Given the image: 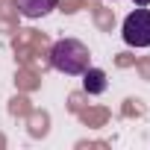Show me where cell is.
I'll return each mask as SVG.
<instances>
[{
	"label": "cell",
	"mask_w": 150,
	"mask_h": 150,
	"mask_svg": "<svg viewBox=\"0 0 150 150\" xmlns=\"http://www.w3.org/2000/svg\"><path fill=\"white\" fill-rule=\"evenodd\" d=\"M88 47L77 38H59L53 47H50V65L68 77H80V74L88 68Z\"/></svg>",
	"instance_id": "cell-1"
},
{
	"label": "cell",
	"mask_w": 150,
	"mask_h": 150,
	"mask_svg": "<svg viewBox=\"0 0 150 150\" xmlns=\"http://www.w3.org/2000/svg\"><path fill=\"white\" fill-rule=\"evenodd\" d=\"M121 35L129 47H150V9L138 6L135 12H129L124 18Z\"/></svg>",
	"instance_id": "cell-2"
},
{
	"label": "cell",
	"mask_w": 150,
	"mask_h": 150,
	"mask_svg": "<svg viewBox=\"0 0 150 150\" xmlns=\"http://www.w3.org/2000/svg\"><path fill=\"white\" fill-rule=\"evenodd\" d=\"M15 3H18V12L24 18H44L56 9L59 0H15Z\"/></svg>",
	"instance_id": "cell-3"
},
{
	"label": "cell",
	"mask_w": 150,
	"mask_h": 150,
	"mask_svg": "<svg viewBox=\"0 0 150 150\" xmlns=\"http://www.w3.org/2000/svg\"><path fill=\"white\" fill-rule=\"evenodd\" d=\"M80 77H83V88H86L88 94H103V91H106V71L88 65Z\"/></svg>",
	"instance_id": "cell-4"
},
{
	"label": "cell",
	"mask_w": 150,
	"mask_h": 150,
	"mask_svg": "<svg viewBox=\"0 0 150 150\" xmlns=\"http://www.w3.org/2000/svg\"><path fill=\"white\" fill-rule=\"evenodd\" d=\"M135 6H150V0H132Z\"/></svg>",
	"instance_id": "cell-5"
},
{
	"label": "cell",
	"mask_w": 150,
	"mask_h": 150,
	"mask_svg": "<svg viewBox=\"0 0 150 150\" xmlns=\"http://www.w3.org/2000/svg\"><path fill=\"white\" fill-rule=\"evenodd\" d=\"M106 3H109V0H106Z\"/></svg>",
	"instance_id": "cell-6"
}]
</instances>
